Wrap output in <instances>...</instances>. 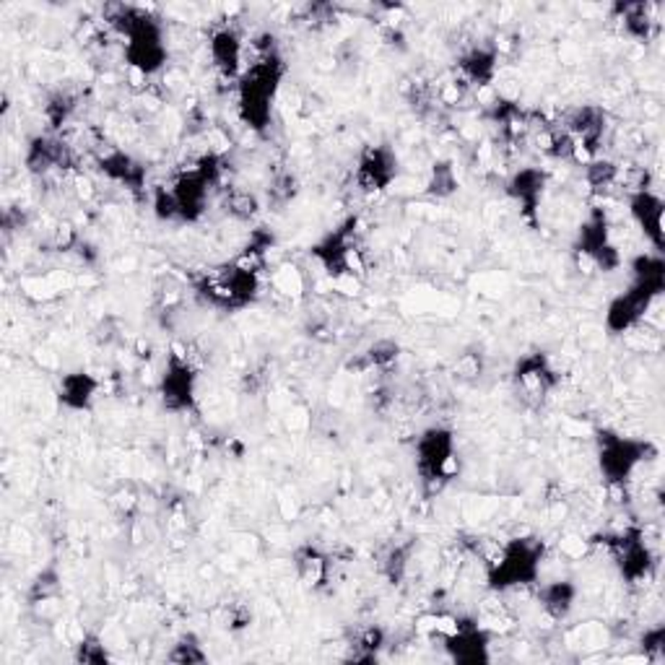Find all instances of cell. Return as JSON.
<instances>
[{"label": "cell", "mask_w": 665, "mask_h": 665, "mask_svg": "<svg viewBox=\"0 0 665 665\" xmlns=\"http://www.w3.org/2000/svg\"><path fill=\"white\" fill-rule=\"evenodd\" d=\"M632 213L643 224V229L655 239V245H661V198L644 190L632 201Z\"/></svg>", "instance_id": "obj_1"}]
</instances>
